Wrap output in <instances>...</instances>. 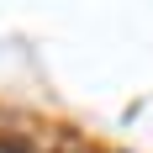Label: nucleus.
<instances>
[{"instance_id": "1", "label": "nucleus", "mask_w": 153, "mask_h": 153, "mask_svg": "<svg viewBox=\"0 0 153 153\" xmlns=\"http://www.w3.org/2000/svg\"><path fill=\"white\" fill-rule=\"evenodd\" d=\"M0 153H21V143H0Z\"/></svg>"}]
</instances>
